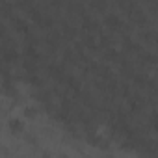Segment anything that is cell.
<instances>
[{
  "instance_id": "1",
  "label": "cell",
  "mask_w": 158,
  "mask_h": 158,
  "mask_svg": "<svg viewBox=\"0 0 158 158\" xmlns=\"http://www.w3.org/2000/svg\"><path fill=\"white\" fill-rule=\"evenodd\" d=\"M8 128H10L13 134H21V132L24 130V123H23L19 117H11V119L8 121Z\"/></svg>"
},
{
  "instance_id": "2",
  "label": "cell",
  "mask_w": 158,
  "mask_h": 158,
  "mask_svg": "<svg viewBox=\"0 0 158 158\" xmlns=\"http://www.w3.org/2000/svg\"><path fill=\"white\" fill-rule=\"evenodd\" d=\"M41 158H52V156H50L48 152H43V154H41Z\"/></svg>"
}]
</instances>
